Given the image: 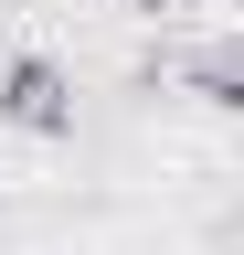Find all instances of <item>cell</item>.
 Returning <instances> with one entry per match:
<instances>
[{"label": "cell", "mask_w": 244, "mask_h": 255, "mask_svg": "<svg viewBox=\"0 0 244 255\" xmlns=\"http://www.w3.org/2000/svg\"><path fill=\"white\" fill-rule=\"evenodd\" d=\"M191 96L202 107H244V43H202L191 53Z\"/></svg>", "instance_id": "7a4b0ae2"}, {"label": "cell", "mask_w": 244, "mask_h": 255, "mask_svg": "<svg viewBox=\"0 0 244 255\" xmlns=\"http://www.w3.org/2000/svg\"><path fill=\"white\" fill-rule=\"evenodd\" d=\"M0 128H21V138H75V75L53 53H11L0 64Z\"/></svg>", "instance_id": "6da1fadb"}]
</instances>
